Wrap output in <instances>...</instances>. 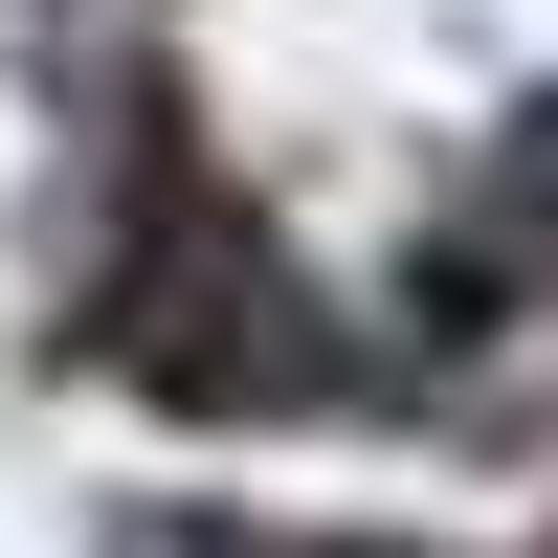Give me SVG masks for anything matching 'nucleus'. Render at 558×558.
I'll return each mask as SVG.
<instances>
[{
    "instance_id": "nucleus-1",
    "label": "nucleus",
    "mask_w": 558,
    "mask_h": 558,
    "mask_svg": "<svg viewBox=\"0 0 558 558\" xmlns=\"http://www.w3.org/2000/svg\"><path fill=\"white\" fill-rule=\"evenodd\" d=\"M514 223H558V112H536V134H514Z\"/></svg>"
}]
</instances>
